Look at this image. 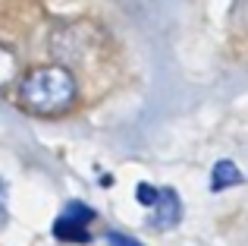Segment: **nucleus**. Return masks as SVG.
Wrapping results in <instances>:
<instances>
[{
    "label": "nucleus",
    "mask_w": 248,
    "mask_h": 246,
    "mask_svg": "<svg viewBox=\"0 0 248 246\" xmlns=\"http://www.w3.org/2000/svg\"><path fill=\"white\" fill-rule=\"evenodd\" d=\"M76 76L63 63H44L25 73L19 82V105L35 117H60L76 105Z\"/></svg>",
    "instance_id": "f257e3e1"
},
{
    "label": "nucleus",
    "mask_w": 248,
    "mask_h": 246,
    "mask_svg": "<svg viewBox=\"0 0 248 246\" xmlns=\"http://www.w3.org/2000/svg\"><path fill=\"white\" fill-rule=\"evenodd\" d=\"M94 221V211L88 209L85 202H69L66 209L60 211V218L54 221L50 234L57 240H66V243H88L91 234H88V224Z\"/></svg>",
    "instance_id": "f03ea898"
},
{
    "label": "nucleus",
    "mask_w": 248,
    "mask_h": 246,
    "mask_svg": "<svg viewBox=\"0 0 248 246\" xmlns=\"http://www.w3.org/2000/svg\"><path fill=\"white\" fill-rule=\"evenodd\" d=\"M151 209H154L151 224L157 230H170L182 221V199L176 196V190H157V199Z\"/></svg>",
    "instance_id": "7ed1b4c3"
},
{
    "label": "nucleus",
    "mask_w": 248,
    "mask_h": 246,
    "mask_svg": "<svg viewBox=\"0 0 248 246\" xmlns=\"http://www.w3.org/2000/svg\"><path fill=\"white\" fill-rule=\"evenodd\" d=\"M242 183V174H239V167L232 164V161H217L214 164V190H226V186H239Z\"/></svg>",
    "instance_id": "20e7f679"
},
{
    "label": "nucleus",
    "mask_w": 248,
    "mask_h": 246,
    "mask_svg": "<svg viewBox=\"0 0 248 246\" xmlns=\"http://www.w3.org/2000/svg\"><path fill=\"white\" fill-rule=\"evenodd\" d=\"M107 243H110V246H141L139 240H132V237H123V234H113V230L107 234Z\"/></svg>",
    "instance_id": "39448f33"
},
{
    "label": "nucleus",
    "mask_w": 248,
    "mask_h": 246,
    "mask_svg": "<svg viewBox=\"0 0 248 246\" xmlns=\"http://www.w3.org/2000/svg\"><path fill=\"white\" fill-rule=\"evenodd\" d=\"M6 224V186L0 183V228Z\"/></svg>",
    "instance_id": "423d86ee"
}]
</instances>
